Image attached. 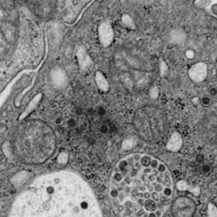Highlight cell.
Here are the masks:
<instances>
[{
  "instance_id": "obj_19",
  "label": "cell",
  "mask_w": 217,
  "mask_h": 217,
  "mask_svg": "<svg viewBox=\"0 0 217 217\" xmlns=\"http://www.w3.org/2000/svg\"><path fill=\"white\" fill-rule=\"evenodd\" d=\"M147 217H157V216H156L155 212H150V213H148Z\"/></svg>"
},
{
  "instance_id": "obj_1",
  "label": "cell",
  "mask_w": 217,
  "mask_h": 217,
  "mask_svg": "<svg viewBox=\"0 0 217 217\" xmlns=\"http://www.w3.org/2000/svg\"><path fill=\"white\" fill-rule=\"evenodd\" d=\"M10 217H103L93 193L81 177L57 172L34 181L15 202Z\"/></svg>"
},
{
  "instance_id": "obj_2",
  "label": "cell",
  "mask_w": 217,
  "mask_h": 217,
  "mask_svg": "<svg viewBox=\"0 0 217 217\" xmlns=\"http://www.w3.org/2000/svg\"><path fill=\"white\" fill-rule=\"evenodd\" d=\"M144 209L147 213H150V212H155L158 210V204L155 201H153L152 198L146 200L144 205Z\"/></svg>"
},
{
  "instance_id": "obj_9",
  "label": "cell",
  "mask_w": 217,
  "mask_h": 217,
  "mask_svg": "<svg viewBox=\"0 0 217 217\" xmlns=\"http://www.w3.org/2000/svg\"><path fill=\"white\" fill-rule=\"evenodd\" d=\"M159 165V161L156 159H152V161H151V164H150V167L153 169V170H156L158 168Z\"/></svg>"
},
{
  "instance_id": "obj_5",
  "label": "cell",
  "mask_w": 217,
  "mask_h": 217,
  "mask_svg": "<svg viewBox=\"0 0 217 217\" xmlns=\"http://www.w3.org/2000/svg\"><path fill=\"white\" fill-rule=\"evenodd\" d=\"M163 194L168 198H171L173 194V191H172V187H165L164 190H163Z\"/></svg>"
},
{
  "instance_id": "obj_3",
  "label": "cell",
  "mask_w": 217,
  "mask_h": 217,
  "mask_svg": "<svg viewBox=\"0 0 217 217\" xmlns=\"http://www.w3.org/2000/svg\"><path fill=\"white\" fill-rule=\"evenodd\" d=\"M162 185L164 187H172L173 185V181H172V177H171V174L169 171H167L166 172L164 173V180Z\"/></svg>"
},
{
  "instance_id": "obj_12",
  "label": "cell",
  "mask_w": 217,
  "mask_h": 217,
  "mask_svg": "<svg viewBox=\"0 0 217 217\" xmlns=\"http://www.w3.org/2000/svg\"><path fill=\"white\" fill-rule=\"evenodd\" d=\"M148 180L149 181V182H153L156 181V176L152 172L151 174L148 175Z\"/></svg>"
},
{
  "instance_id": "obj_4",
  "label": "cell",
  "mask_w": 217,
  "mask_h": 217,
  "mask_svg": "<svg viewBox=\"0 0 217 217\" xmlns=\"http://www.w3.org/2000/svg\"><path fill=\"white\" fill-rule=\"evenodd\" d=\"M151 161H152V158L150 156H148V155H143L141 159H140V162H141V164L144 167H149L150 164H151Z\"/></svg>"
},
{
  "instance_id": "obj_15",
  "label": "cell",
  "mask_w": 217,
  "mask_h": 217,
  "mask_svg": "<svg viewBox=\"0 0 217 217\" xmlns=\"http://www.w3.org/2000/svg\"><path fill=\"white\" fill-rule=\"evenodd\" d=\"M202 171H203L204 173H208V172L210 171V167L209 165H204L202 167Z\"/></svg>"
},
{
  "instance_id": "obj_16",
  "label": "cell",
  "mask_w": 217,
  "mask_h": 217,
  "mask_svg": "<svg viewBox=\"0 0 217 217\" xmlns=\"http://www.w3.org/2000/svg\"><path fill=\"white\" fill-rule=\"evenodd\" d=\"M204 159V155H202V154H198V155H197V157H196V160H197L198 162H199V163L203 162Z\"/></svg>"
},
{
  "instance_id": "obj_8",
  "label": "cell",
  "mask_w": 217,
  "mask_h": 217,
  "mask_svg": "<svg viewBox=\"0 0 217 217\" xmlns=\"http://www.w3.org/2000/svg\"><path fill=\"white\" fill-rule=\"evenodd\" d=\"M151 198L153 200V201H155L156 203H159V198H160V195H159V193H157V192H153L152 193H151Z\"/></svg>"
},
{
  "instance_id": "obj_7",
  "label": "cell",
  "mask_w": 217,
  "mask_h": 217,
  "mask_svg": "<svg viewBox=\"0 0 217 217\" xmlns=\"http://www.w3.org/2000/svg\"><path fill=\"white\" fill-rule=\"evenodd\" d=\"M157 170H158L159 173H165V172H166V171H168L166 165H165V164H163V163H159V165Z\"/></svg>"
},
{
  "instance_id": "obj_14",
  "label": "cell",
  "mask_w": 217,
  "mask_h": 217,
  "mask_svg": "<svg viewBox=\"0 0 217 217\" xmlns=\"http://www.w3.org/2000/svg\"><path fill=\"white\" fill-rule=\"evenodd\" d=\"M147 191L149 192V193H152L153 192H154V187H153V186L151 185V183L147 184Z\"/></svg>"
},
{
  "instance_id": "obj_18",
  "label": "cell",
  "mask_w": 217,
  "mask_h": 217,
  "mask_svg": "<svg viewBox=\"0 0 217 217\" xmlns=\"http://www.w3.org/2000/svg\"><path fill=\"white\" fill-rule=\"evenodd\" d=\"M155 214H156V216L157 217H161L162 216V211L160 210H157L155 211Z\"/></svg>"
},
{
  "instance_id": "obj_6",
  "label": "cell",
  "mask_w": 217,
  "mask_h": 217,
  "mask_svg": "<svg viewBox=\"0 0 217 217\" xmlns=\"http://www.w3.org/2000/svg\"><path fill=\"white\" fill-rule=\"evenodd\" d=\"M159 202L161 203L162 205H167L170 203V198H168V197H166L163 194V196H160Z\"/></svg>"
},
{
  "instance_id": "obj_13",
  "label": "cell",
  "mask_w": 217,
  "mask_h": 217,
  "mask_svg": "<svg viewBox=\"0 0 217 217\" xmlns=\"http://www.w3.org/2000/svg\"><path fill=\"white\" fill-rule=\"evenodd\" d=\"M144 199L145 201L148 200V199H151V193H149L148 191L144 193Z\"/></svg>"
},
{
  "instance_id": "obj_11",
  "label": "cell",
  "mask_w": 217,
  "mask_h": 217,
  "mask_svg": "<svg viewBox=\"0 0 217 217\" xmlns=\"http://www.w3.org/2000/svg\"><path fill=\"white\" fill-rule=\"evenodd\" d=\"M210 102H211V100H210V99L209 97H204V98L202 99V104H203V105H204V106L210 105Z\"/></svg>"
},
{
  "instance_id": "obj_10",
  "label": "cell",
  "mask_w": 217,
  "mask_h": 217,
  "mask_svg": "<svg viewBox=\"0 0 217 217\" xmlns=\"http://www.w3.org/2000/svg\"><path fill=\"white\" fill-rule=\"evenodd\" d=\"M154 187V191L155 192H157V193H162L163 192V190H164V186L162 185V184H160V183H158L157 182V184L153 187Z\"/></svg>"
},
{
  "instance_id": "obj_17",
  "label": "cell",
  "mask_w": 217,
  "mask_h": 217,
  "mask_svg": "<svg viewBox=\"0 0 217 217\" xmlns=\"http://www.w3.org/2000/svg\"><path fill=\"white\" fill-rule=\"evenodd\" d=\"M216 94H217L216 88H211V89H210V95H212V96H216Z\"/></svg>"
}]
</instances>
